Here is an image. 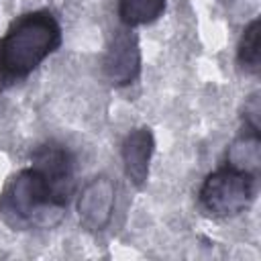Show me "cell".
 I'll list each match as a JSON object with an SVG mask.
<instances>
[{"label": "cell", "mask_w": 261, "mask_h": 261, "mask_svg": "<svg viewBox=\"0 0 261 261\" xmlns=\"http://www.w3.org/2000/svg\"><path fill=\"white\" fill-rule=\"evenodd\" d=\"M75 190L71 151L49 139L31 153V165L12 173L0 190V216L14 230L53 228L67 210Z\"/></svg>", "instance_id": "6da1fadb"}, {"label": "cell", "mask_w": 261, "mask_h": 261, "mask_svg": "<svg viewBox=\"0 0 261 261\" xmlns=\"http://www.w3.org/2000/svg\"><path fill=\"white\" fill-rule=\"evenodd\" d=\"M61 37V24L47 8L16 16L0 37V88L27 80L59 49Z\"/></svg>", "instance_id": "7a4b0ae2"}, {"label": "cell", "mask_w": 261, "mask_h": 261, "mask_svg": "<svg viewBox=\"0 0 261 261\" xmlns=\"http://www.w3.org/2000/svg\"><path fill=\"white\" fill-rule=\"evenodd\" d=\"M255 194L257 173L226 161L204 177L198 202L212 218H232L253 204Z\"/></svg>", "instance_id": "3957f363"}, {"label": "cell", "mask_w": 261, "mask_h": 261, "mask_svg": "<svg viewBox=\"0 0 261 261\" xmlns=\"http://www.w3.org/2000/svg\"><path fill=\"white\" fill-rule=\"evenodd\" d=\"M141 73L139 37L130 27L116 31L104 55V75L112 86H128Z\"/></svg>", "instance_id": "277c9868"}, {"label": "cell", "mask_w": 261, "mask_h": 261, "mask_svg": "<svg viewBox=\"0 0 261 261\" xmlns=\"http://www.w3.org/2000/svg\"><path fill=\"white\" fill-rule=\"evenodd\" d=\"M114 210V184L106 177H94L86 184L84 192L77 200L80 222L86 230H102L112 216Z\"/></svg>", "instance_id": "5b68a950"}, {"label": "cell", "mask_w": 261, "mask_h": 261, "mask_svg": "<svg viewBox=\"0 0 261 261\" xmlns=\"http://www.w3.org/2000/svg\"><path fill=\"white\" fill-rule=\"evenodd\" d=\"M155 151V137L149 126H137L133 128L120 147L122 155V167L124 175L137 186L143 188L149 177V163Z\"/></svg>", "instance_id": "8992f818"}, {"label": "cell", "mask_w": 261, "mask_h": 261, "mask_svg": "<svg viewBox=\"0 0 261 261\" xmlns=\"http://www.w3.org/2000/svg\"><path fill=\"white\" fill-rule=\"evenodd\" d=\"M165 12V0H118V16L124 27H143L155 22Z\"/></svg>", "instance_id": "52a82bcc"}, {"label": "cell", "mask_w": 261, "mask_h": 261, "mask_svg": "<svg viewBox=\"0 0 261 261\" xmlns=\"http://www.w3.org/2000/svg\"><path fill=\"white\" fill-rule=\"evenodd\" d=\"M237 63L247 73L259 71V18H253L243 29L237 45Z\"/></svg>", "instance_id": "ba28073f"}]
</instances>
